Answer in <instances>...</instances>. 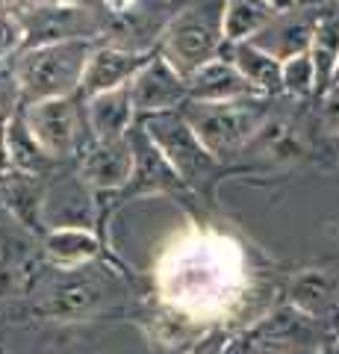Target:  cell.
Returning <instances> with one entry per match:
<instances>
[{"instance_id": "e575fe53", "label": "cell", "mask_w": 339, "mask_h": 354, "mask_svg": "<svg viewBox=\"0 0 339 354\" xmlns=\"http://www.w3.org/2000/svg\"><path fill=\"white\" fill-rule=\"evenodd\" d=\"M339 83V65H336V77H333V86Z\"/></svg>"}, {"instance_id": "9a60e30c", "label": "cell", "mask_w": 339, "mask_h": 354, "mask_svg": "<svg viewBox=\"0 0 339 354\" xmlns=\"http://www.w3.org/2000/svg\"><path fill=\"white\" fill-rule=\"evenodd\" d=\"M0 198L6 209L15 216L18 225L45 236V221H41V204H45V180L39 174L9 171L0 177Z\"/></svg>"}, {"instance_id": "ac0fdd59", "label": "cell", "mask_w": 339, "mask_h": 354, "mask_svg": "<svg viewBox=\"0 0 339 354\" xmlns=\"http://www.w3.org/2000/svg\"><path fill=\"white\" fill-rule=\"evenodd\" d=\"M101 251V239L95 230H80V227H59L48 230L45 236V254L57 269H77L83 263H92Z\"/></svg>"}, {"instance_id": "1f68e13d", "label": "cell", "mask_w": 339, "mask_h": 354, "mask_svg": "<svg viewBox=\"0 0 339 354\" xmlns=\"http://www.w3.org/2000/svg\"><path fill=\"white\" fill-rule=\"evenodd\" d=\"M45 3H53V6H92L95 0H45Z\"/></svg>"}, {"instance_id": "277c9868", "label": "cell", "mask_w": 339, "mask_h": 354, "mask_svg": "<svg viewBox=\"0 0 339 354\" xmlns=\"http://www.w3.org/2000/svg\"><path fill=\"white\" fill-rule=\"evenodd\" d=\"M139 127L148 133L151 142L162 151V157L171 162V169L180 174V180L189 189L201 192L206 183L222 174V162L204 148V142L195 136L189 121L180 113H162V115L142 118Z\"/></svg>"}, {"instance_id": "3957f363", "label": "cell", "mask_w": 339, "mask_h": 354, "mask_svg": "<svg viewBox=\"0 0 339 354\" xmlns=\"http://www.w3.org/2000/svg\"><path fill=\"white\" fill-rule=\"evenodd\" d=\"M224 0H198L180 9L162 30L157 50L166 57L183 77L198 71L201 65L222 57L224 50Z\"/></svg>"}, {"instance_id": "7402d4cb", "label": "cell", "mask_w": 339, "mask_h": 354, "mask_svg": "<svg viewBox=\"0 0 339 354\" xmlns=\"http://www.w3.org/2000/svg\"><path fill=\"white\" fill-rule=\"evenodd\" d=\"M336 301V281L333 274L322 269H310L295 278L292 283V304L304 316H319Z\"/></svg>"}, {"instance_id": "8fae6325", "label": "cell", "mask_w": 339, "mask_h": 354, "mask_svg": "<svg viewBox=\"0 0 339 354\" xmlns=\"http://www.w3.org/2000/svg\"><path fill=\"white\" fill-rule=\"evenodd\" d=\"M77 171L95 192L118 195L127 186L130 174H133V145L127 139L118 142H89L80 151Z\"/></svg>"}, {"instance_id": "6da1fadb", "label": "cell", "mask_w": 339, "mask_h": 354, "mask_svg": "<svg viewBox=\"0 0 339 354\" xmlns=\"http://www.w3.org/2000/svg\"><path fill=\"white\" fill-rule=\"evenodd\" d=\"M97 44H101L97 39H77L27 48L12 62V74L21 86L24 104L80 95L86 65H89V57Z\"/></svg>"}, {"instance_id": "52a82bcc", "label": "cell", "mask_w": 339, "mask_h": 354, "mask_svg": "<svg viewBox=\"0 0 339 354\" xmlns=\"http://www.w3.org/2000/svg\"><path fill=\"white\" fill-rule=\"evenodd\" d=\"M133 145V174L122 192L115 195V204H124L130 198L142 195H186L189 186L180 180V174L171 169V162L162 157V151L151 142V136L139 124L130 130Z\"/></svg>"}, {"instance_id": "f35d334b", "label": "cell", "mask_w": 339, "mask_h": 354, "mask_svg": "<svg viewBox=\"0 0 339 354\" xmlns=\"http://www.w3.org/2000/svg\"><path fill=\"white\" fill-rule=\"evenodd\" d=\"M336 339H339V328H336Z\"/></svg>"}, {"instance_id": "ab89813d", "label": "cell", "mask_w": 339, "mask_h": 354, "mask_svg": "<svg viewBox=\"0 0 339 354\" xmlns=\"http://www.w3.org/2000/svg\"><path fill=\"white\" fill-rule=\"evenodd\" d=\"M336 3H339V0H336Z\"/></svg>"}, {"instance_id": "4fadbf2b", "label": "cell", "mask_w": 339, "mask_h": 354, "mask_svg": "<svg viewBox=\"0 0 339 354\" xmlns=\"http://www.w3.org/2000/svg\"><path fill=\"white\" fill-rule=\"evenodd\" d=\"M83 113H86V127H89V136L95 142L127 139L130 130L139 124L130 86L113 88V92L92 95V97H83Z\"/></svg>"}, {"instance_id": "d6a6232c", "label": "cell", "mask_w": 339, "mask_h": 354, "mask_svg": "<svg viewBox=\"0 0 339 354\" xmlns=\"http://www.w3.org/2000/svg\"><path fill=\"white\" fill-rule=\"evenodd\" d=\"M271 6L278 9V12H289V9H295V0H269Z\"/></svg>"}, {"instance_id": "44dd1931", "label": "cell", "mask_w": 339, "mask_h": 354, "mask_svg": "<svg viewBox=\"0 0 339 354\" xmlns=\"http://www.w3.org/2000/svg\"><path fill=\"white\" fill-rule=\"evenodd\" d=\"M101 301V290L92 283V281H71V283H62L57 292H53L45 304H41V313L50 316V319H80L86 313H92Z\"/></svg>"}, {"instance_id": "d4e9b609", "label": "cell", "mask_w": 339, "mask_h": 354, "mask_svg": "<svg viewBox=\"0 0 339 354\" xmlns=\"http://www.w3.org/2000/svg\"><path fill=\"white\" fill-rule=\"evenodd\" d=\"M21 106H24V97H21V86L15 80L12 68L0 71V133H3L9 121L18 115Z\"/></svg>"}, {"instance_id": "30bf717a", "label": "cell", "mask_w": 339, "mask_h": 354, "mask_svg": "<svg viewBox=\"0 0 339 354\" xmlns=\"http://www.w3.org/2000/svg\"><path fill=\"white\" fill-rule=\"evenodd\" d=\"M157 48H118V44H97L89 57L80 86V97H92L113 88H124L139 77V71L154 59Z\"/></svg>"}, {"instance_id": "7a4b0ae2", "label": "cell", "mask_w": 339, "mask_h": 354, "mask_svg": "<svg viewBox=\"0 0 339 354\" xmlns=\"http://www.w3.org/2000/svg\"><path fill=\"white\" fill-rule=\"evenodd\" d=\"M180 115L189 121L195 136L204 142V148L224 165V160L236 157L248 148V142L257 136L262 121L271 115L269 97H248L233 104H198L186 101Z\"/></svg>"}, {"instance_id": "f1b7e54d", "label": "cell", "mask_w": 339, "mask_h": 354, "mask_svg": "<svg viewBox=\"0 0 339 354\" xmlns=\"http://www.w3.org/2000/svg\"><path fill=\"white\" fill-rule=\"evenodd\" d=\"M104 6H106V12H113V15H127L139 6V0H104Z\"/></svg>"}, {"instance_id": "2e32d148", "label": "cell", "mask_w": 339, "mask_h": 354, "mask_svg": "<svg viewBox=\"0 0 339 354\" xmlns=\"http://www.w3.org/2000/svg\"><path fill=\"white\" fill-rule=\"evenodd\" d=\"M222 57H227L242 77L257 88L260 97H278L283 95V62L275 59L271 53L260 50L257 44L251 41H239V44H224Z\"/></svg>"}, {"instance_id": "5b68a950", "label": "cell", "mask_w": 339, "mask_h": 354, "mask_svg": "<svg viewBox=\"0 0 339 354\" xmlns=\"http://www.w3.org/2000/svg\"><path fill=\"white\" fill-rule=\"evenodd\" d=\"M83 97H50V101H36V104H24L21 115H24L27 127L32 130V136L45 153L59 162V160H71L80 157V151L89 145L92 139H83L86 127V113H83Z\"/></svg>"}, {"instance_id": "f546056e", "label": "cell", "mask_w": 339, "mask_h": 354, "mask_svg": "<svg viewBox=\"0 0 339 354\" xmlns=\"http://www.w3.org/2000/svg\"><path fill=\"white\" fill-rule=\"evenodd\" d=\"M6 9H12V12H21V9H32L39 3H45V0H0Z\"/></svg>"}, {"instance_id": "83f0119b", "label": "cell", "mask_w": 339, "mask_h": 354, "mask_svg": "<svg viewBox=\"0 0 339 354\" xmlns=\"http://www.w3.org/2000/svg\"><path fill=\"white\" fill-rule=\"evenodd\" d=\"M254 346H257V334H242L227 339L224 354H254Z\"/></svg>"}, {"instance_id": "cb8c5ba5", "label": "cell", "mask_w": 339, "mask_h": 354, "mask_svg": "<svg viewBox=\"0 0 339 354\" xmlns=\"http://www.w3.org/2000/svg\"><path fill=\"white\" fill-rule=\"evenodd\" d=\"M24 50H27V30L15 12L3 9L0 12V62H9L12 57L18 59Z\"/></svg>"}, {"instance_id": "d6986e66", "label": "cell", "mask_w": 339, "mask_h": 354, "mask_svg": "<svg viewBox=\"0 0 339 354\" xmlns=\"http://www.w3.org/2000/svg\"><path fill=\"white\" fill-rule=\"evenodd\" d=\"M3 142H6V153H9V162H12V171L39 174V177H45L50 171L53 160L45 153V148L36 142L32 130L27 127L24 115H21V109H18V115L6 124Z\"/></svg>"}, {"instance_id": "603a6c76", "label": "cell", "mask_w": 339, "mask_h": 354, "mask_svg": "<svg viewBox=\"0 0 339 354\" xmlns=\"http://www.w3.org/2000/svg\"><path fill=\"white\" fill-rule=\"evenodd\" d=\"M283 95L295 97V101L316 97V68L310 53H301V57L283 62Z\"/></svg>"}, {"instance_id": "7c38bea8", "label": "cell", "mask_w": 339, "mask_h": 354, "mask_svg": "<svg viewBox=\"0 0 339 354\" xmlns=\"http://www.w3.org/2000/svg\"><path fill=\"white\" fill-rule=\"evenodd\" d=\"M319 21H322V12L295 6L289 12H280L262 32H257V36L251 39V44H257L260 50L271 53V57L280 62L295 59V57H301V53H310Z\"/></svg>"}, {"instance_id": "484cf974", "label": "cell", "mask_w": 339, "mask_h": 354, "mask_svg": "<svg viewBox=\"0 0 339 354\" xmlns=\"http://www.w3.org/2000/svg\"><path fill=\"white\" fill-rule=\"evenodd\" d=\"M319 106H322V121L325 127L331 130V136H339V83L331 86L327 92L319 97Z\"/></svg>"}, {"instance_id": "e0dca14e", "label": "cell", "mask_w": 339, "mask_h": 354, "mask_svg": "<svg viewBox=\"0 0 339 354\" xmlns=\"http://www.w3.org/2000/svg\"><path fill=\"white\" fill-rule=\"evenodd\" d=\"M280 12L269 0H224V44L251 41L257 32L266 30Z\"/></svg>"}, {"instance_id": "ba28073f", "label": "cell", "mask_w": 339, "mask_h": 354, "mask_svg": "<svg viewBox=\"0 0 339 354\" xmlns=\"http://www.w3.org/2000/svg\"><path fill=\"white\" fill-rule=\"evenodd\" d=\"M95 195L97 192L83 180L80 171L57 174L53 180H45V204H41L45 230H59V227L92 230L97 218Z\"/></svg>"}, {"instance_id": "4dcf8cb0", "label": "cell", "mask_w": 339, "mask_h": 354, "mask_svg": "<svg viewBox=\"0 0 339 354\" xmlns=\"http://www.w3.org/2000/svg\"><path fill=\"white\" fill-rule=\"evenodd\" d=\"M327 3H331V0H295V6L298 9H316V12H322Z\"/></svg>"}, {"instance_id": "ffe728a7", "label": "cell", "mask_w": 339, "mask_h": 354, "mask_svg": "<svg viewBox=\"0 0 339 354\" xmlns=\"http://www.w3.org/2000/svg\"><path fill=\"white\" fill-rule=\"evenodd\" d=\"M310 59L316 68V95L322 97L333 86L336 65H339V18L336 15H322L310 44Z\"/></svg>"}, {"instance_id": "5bb4252c", "label": "cell", "mask_w": 339, "mask_h": 354, "mask_svg": "<svg viewBox=\"0 0 339 354\" xmlns=\"http://www.w3.org/2000/svg\"><path fill=\"white\" fill-rule=\"evenodd\" d=\"M186 88H189V101L198 104H233V101H248V97H260L257 88L245 80L242 71L227 57H218L201 65L198 71H192L186 77Z\"/></svg>"}, {"instance_id": "9c48e42d", "label": "cell", "mask_w": 339, "mask_h": 354, "mask_svg": "<svg viewBox=\"0 0 339 354\" xmlns=\"http://www.w3.org/2000/svg\"><path fill=\"white\" fill-rule=\"evenodd\" d=\"M130 95H133L136 118H151L162 113H180V106L189 101V88H186V77L174 68V65L157 50L139 77L130 83Z\"/></svg>"}, {"instance_id": "4316f807", "label": "cell", "mask_w": 339, "mask_h": 354, "mask_svg": "<svg viewBox=\"0 0 339 354\" xmlns=\"http://www.w3.org/2000/svg\"><path fill=\"white\" fill-rule=\"evenodd\" d=\"M227 337L224 330H213V334H206L198 346H195L192 354H224V346H227Z\"/></svg>"}, {"instance_id": "8992f818", "label": "cell", "mask_w": 339, "mask_h": 354, "mask_svg": "<svg viewBox=\"0 0 339 354\" xmlns=\"http://www.w3.org/2000/svg\"><path fill=\"white\" fill-rule=\"evenodd\" d=\"M12 12V9H9ZM27 30V48H41V44L57 41H77V39H97L104 24L89 6H53L39 3L32 9L15 12Z\"/></svg>"}, {"instance_id": "836d02e7", "label": "cell", "mask_w": 339, "mask_h": 354, "mask_svg": "<svg viewBox=\"0 0 339 354\" xmlns=\"http://www.w3.org/2000/svg\"><path fill=\"white\" fill-rule=\"evenodd\" d=\"M327 153H331V157L339 162V136H331V139H327Z\"/></svg>"}, {"instance_id": "74e56055", "label": "cell", "mask_w": 339, "mask_h": 354, "mask_svg": "<svg viewBox=\"0 0 339 354\" xmlns=\"http://www.w3.org/2000/svg\"><path fill=\"white\" fill-rule=\"evenodd\" d=\"M3 9H6V6H3V3H0V12H3Z\"/></svg>"}, {"instance_id": "d590c367", "label": "cell", "mask_w": 339, "mask_h": 354, "mask_svg": "<svg viewBox=\"0 0 339 354\" xmlns=\"http://www.w3.org/2000/svg\"><path fill=\"white\" fill-rule=\"evenodd\" d=\"M325 354H339V346H336V348H331V351H325Z\"/></svg>"}, {"instance_id": "8d00e7d4", "label": "cell", "mask_w": 339, "mask_h": 354, "mask_svg": "<svg viewBox=\"0 0 339 354\" xmlns=\"http://www.w3.org/2000/svg\"><path fill=\"white\" fill-rule=\"evenodd\" d=\"M0 354H6V348H3V342H0Z\"/></svg>"}]
</instances>
